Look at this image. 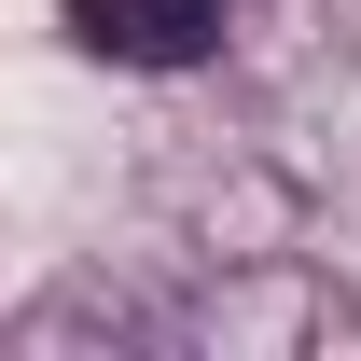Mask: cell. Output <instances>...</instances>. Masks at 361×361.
<instances>
[{"label": "cell", "instance_id": "1", "mask_svg": "<svg viewBox=\"0 0 361 361\" xmlns=\"http://www.w3.org/2000/svg\"><path fill=\"white\" fill-rule=\"evenodd\" d=\"M70 42L126 56V70H195L223 42V0H70Z\"/></svg>", "mask_w": 361, "mask_h": 361}]
</instances>
